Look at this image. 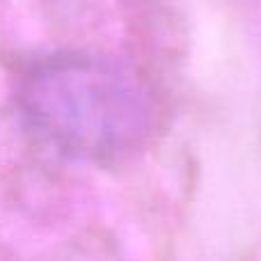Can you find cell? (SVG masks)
<instances>
[{
  "mask_svg": "<svg viewBox=\"0 0 261 261\" xmlns=\"http://www.w3.org/2000/svg\"><path fill=\"white\" fill-rule=\"evenodd\" d=\"M16 101L37 138L73 161L117 163L151 128V106L138 78L101 55L35 60L18 81Z\"/></svg>",
  "mask_w": 261,
  "mask_h": 261,
  "instance_id": "6da1fadb",
  "label": "cell"
}]
</instances>
